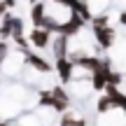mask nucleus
Returning a JSON list of instances; mask_svg holds the SVG:
<instances>
[{"instance_id": "1", "label": "nucleus", "mask_w": 126, "mask_h": 126, "mask_svg": "<svg viewBox=\"0 0 126 126\" xmlns=\"http://www.w3.org/2000/svg\"><path fill=\"white\" fill-rule=\"evenodd\" d=\"M28 42L35 49H47V47H51V33L45 31V28H33L28 33Z\"/></svg>"}, {"instance_id": "2", "label": "nucleus", "mask_w": 126, "mask_h": 126, "mask_svg": "<svg viewBox=\"0 0 126 126\" xmlns=\"http://www.w3.org/2000/svg\"><path fill=\"white\" fill-rule=\"evenodd\" d=\"M26 68H31L35 72H42V75L54 72V63H49L45 56H37V54H28L26 56Z\"/></svg>"}, {"instance_id": "3", "label": "nucleus", "mask_w": 126, "mask_h": 126, "mask_svg": "<svg viewBox=\"0 0 126 126\" xmlns=\"http://www.w3.org/2000/svg\"><path fill=\"white\" fill-rule=\"evenodd\" d=\"M54 70H56V75H59L61 84H70L72 82V72H75V63L70 59H56Z\"/></svg>"}, {"instance_id": "4", "label": "nucleus", "mask_w": 126, "mask_h": 126, "mask_svg": "<svg viewBox=\"0 0 126 126\" xmlns=\"http://www.w3.org/2000/svg\"><path fill=\"white\" fill-rule=\"evenodd\" d=\"M84 19L82 16H77L75 12L70 14V19H68V21H63L61 23V31H59V35H65V37H72V35H77V33L82 31V26H84Z\"/></svg>"}, {"instance_id": "5", "label": "nucleus", "mask_w": 126, "mask_h": 126, "mask_svg": "<svg viewBox=\"0 0 126 126\" xmlns=\"http://www.w3.org/2000/svg\"><path fill=\"white\" fill-rule=\"evenodd\" d=\"M94 35H96V42H98V47H103V49H110V47L114 45V28H112V26L94 28Z\"/></svg>"}, {"instance_id": "6", "label": "nucleus", "mask_w": 126, "mask_h": 126, "mask_svg": "<svg viewBox=\"0 0 126 126\" xmlns=\"http://www.w3.org/2000/svg\"><path fill=\"white\" fill-rule=\"evenodd\" d=\"M70 37L65 35H56L54 40H51V51H54V59H68V54H70Z\"/></svg>"}, {"instance_id": "7", "label": "nucleus", "mask_w": 126, "mask_h": 126, "mask_svg": "<svg viewBox=\"0 0 126 126\" xmlns=\"http://www.w3.org/2000/svg\"><path fill=\"white\" fill-rule=\"evenodd\" d=\"M45 19H47V2H42V0L33 2V7H31V21H33V26L42 28V26H45Z\"/></svg>"}, {"instance_id": "8", "label": "nucleus", "mask_w": 126, "mask_h": 126, "mask_svg": "<svg viewBox=\"0 0 126 126\" xmlns=\"http://www.w3.org/2000/svg\"><path fill=\"white\" fill-rule=\"evenodd\" d=\"M105 94L110 96V100H112V108H122V110H126V96L122 94V91L117 89V86H105Z\"/></svg>"}, {"instance_id": "9", "label": "nucleus", "mask_w": 126, "mask_h": 126, "mask_svg": "<svg viewBox=\"0 0 126 126\" xmlns=\"http://www.w3.org/2000/svg\"><path fill=\"white\" fill-rule=\"evenodd\" d=\"M59 126H86V119L75 117V114H70V112H63V117H61Z\"/></svg>"}, {"instance_id": "10", "label": "nucleus", "mask_w": 126, "mask_h": 126, "mask_svg": "<svg viewBox=\"0 0 126 126\" xmlns=\"http://www.w3.org/2000/svg\"><path fill=\"white\" fill-rule=\"evenodd\" d=\"M96 110H98L100 114H105V112H110V110H112V100H110V96H108V94L98 98V103H96Z\"/></svg>"}, {"instance_id": "11", "label": "nucleus", "mask_w": 126, "mask_h": 126, "mask_svg": "<svg viewBox=\"0 0 126 126\" xmlns=\"http://www.w3.org/2000/svg\"><path fill=\"white\" fill-rule=\"evenodd\" d=\"M19 35H23V19L14 16V21H12V37H19Z\"/></svg>"}, {"instance_id": "12", "label": "nucleus", "mask_w": 126, "mask_h": 126, "mask_svg": "<svg viewBox=\"0 0 126 126\" xmlns=\"http://www.w3.org/2000/svg\"><path fill=\"white\" fill-rule=\"evenodd\" d=\"M122 79H124L122 72H114V70L108 72V84H110V86H119V84H122Z\"/></svg>"}, {"instance_id": "13", "label": "nucleus", "mask_w": 126, "mask_h": 126, "mask_svg": "<svg viewBox=\"0 0 126 126\" xmlns=\"http://www.w3.org/2000/svg\"><path fill=\"white\" fill-rule=\"evenodd\" d=\"M0 2H2V5H5V7H7V9H12L14 5H16V0H0Z\"/></svg>"}, {"instance_id": "14", "label": "nucleus", "mask_w": 126, "mask_h": 126, "mask_svg": "<svg viewBox=\"0 0 126 126\" xmlns=\"http://www.w3.org/2000/svg\"><path fill=\"white\" fill-rule=\"evenodd\" d=\"M119 23H122V26H126V9L119 14Z\"/></svg>"}, {"instance_id": "15", "label": "nucleus", "mask_w": 126, "mask_h": 126, "mask_svg": "<svg viewBox=\"0 0 126 126\" xmlns=\"http://www.w3.org/2000/svg\"><path fill=\"white\" fill-rule=\"evenodd\" d=\"M0 126H16V122H14V119H5Z\"/></svg>"}, {"instance_id": "16", "label": "nucleus", "mask_w": 126, "mask_h": 126, "mask_svg": "<svg viewBox=\"0 0 126 126\" xmlns=\"http://www.w3.org/2000/svg\"><path fill=\"white\" fill-rule=\"evenodd\" d=\"M5 14H7V7H5V5H2V2H0V19H2V16H5Z\"/></svg>"}, {"instance_id": "17", "label": "nucleus", "mask_w": 126, "mask_h": 126, "mask_svg": "<svg viewBox=\"0 0 126 126\" xmlns=\"http://www.w3.org/2000/svg\"><path fill=\"white\" fill-rule=\"evenodd\" d=\"M2 63H5V59H0V68H2Z\"/></svg>"}, {"instance_id": "18", "label": "nucleus", "mask_w": 126, "mask_h": 126, "mask_svg": "<svg viewBox=\"0 0 126 126\" xmlns=\"http://www.w3.org/2000/svg\"><path fill=\"white\" fill-rule=\"evenodd\" d=\"M0 124H2V119H0Z\"/></svg>"}, {"instance_id": "19", "label": "nucleus", "mask_w": 126, "mask_h": 126, "mask_svg": "<svg viewBox=\"0 0 126 126\" xmlns=\"http://www.w3.org/2000/svg\"><path fill=\"white\" fill-rule=\"evenodd\" d=\"M124 77H126V75H124Z\"/></svg>"}]
</instances>
